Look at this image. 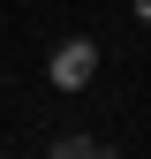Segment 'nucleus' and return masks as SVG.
<instances>
[{"mask_svg":"<svg viewBox=\"0 0 151 159\" xmlns=\"http://www.w3.org/2000/svg\"><path fill=\"white\" fill-rule=\"evenodd\" d=\"M45 76H53L61 91H83L91 76H98V46H91V38H61L53 61H45Z\"/></svg>","mask_w":151,"mask_h":159,"instance_id":"1","label":"nucleus"},{"mask_svg":"<svg viewBox=\"0 0 151 159\" xmlns=\"http://www.w3.org/2000/svg\"><path fill=\"white\" fill-rule=\"evenodd\" d=\"M128 8H136V23H151V0H128Z\"/></svg>","mask_w":151,"mask_h":159,"instance_id":"3","label":"nucleus"},{"mask_svg":"<svg viewBox=\"0 0 151 159\" xmlns=\"http://www.w3.org/2000/svg\"><path fill=\"white\" fill-rule=\"evenodd\" d=\"M45 159H113V152L98 144V136H53V144H45Z\"/></svg>","mask_w":151,"mask_h":159,"instance_id":"2","label":"nucleus"},{"mask_svg":"<svg viewBox=\"0 0 151 159\" xmlns=\"http://www.w3.org/2000/svg\"><path fill=\"white\" fill-rule=\"evenodd\" d=\"M0 159H8V152H0Z\"/></svg>","mask_w":151,"mask_h":159,"instance_id":"4","label":"nucleus"}]
</instances>
